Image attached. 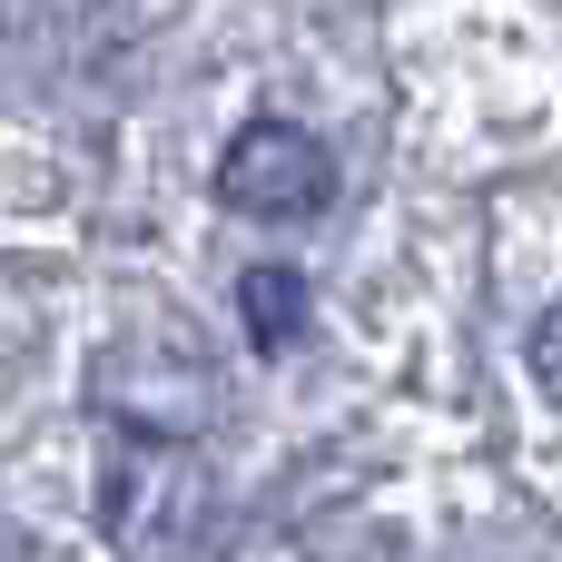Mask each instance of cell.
Masks as SVG:
<instances>
[{
    "label": "cell",
    "mask_w": 562,
    "mask_h": 562,
    "mask_svg": "<svg viewBox=\"0 0 562 562\" xmlns=\"http://www.w3.org/2000/svg\"><path fill=\"white\" fill-rule=\"evenodd\" d=\"M217 198L237 217H316L336 198V158L296 119H247L227 138V158H217Z\"/></svg>",
    "instance_id": "cell-2"
},
{
    "label": "cell",
    "mask_w": 562,
    "mask_h": 562,
    "mask_svg": "<svg viewBox=\"0 0 562 562\" xmlns=\"http://www.w3.org/2000/svg\"><path fill=\"white\" fill-rule=\"evenodd\" d=\"M198 504H207V484H198V454H188L178 435H148V425H119V435H109V464H99V524H109L119 553L148 562L168 533L198 524Z\"/></svg>",
    "instance_id": "cell-1"
},
{
    "label": "cell",
    "mask_w": 562,
    "mask_h": 562,
    "mask_svg": "<svg viewBox=\"0 0 562 562\" xmlns=\"http://www.w3.org/2000/svg\"><path fill=\"white\" fill-rule=\"evenodd\" d=\"M533 385H543V395L562 405V306L543 316V326H533Z\"/></svg>",
    "instance_id": "cell-4"
},
{
    "label": "cell",
    "mask_w": 562,
    "mask_h": 562,
    "mask_svg": "<svg viewBox=\"0 0 562 562\" xmlns=\"http://www.w3.org/2000/svg\"><path fill=\"white\" fill-rule=\"evenodd\" d=\"M237 306H247V336H257V346H286V336L306 326V277H296V267H247Z\"/></svg>",
    "instance_id": "cell-3"
}]
</instances>
